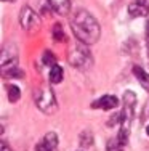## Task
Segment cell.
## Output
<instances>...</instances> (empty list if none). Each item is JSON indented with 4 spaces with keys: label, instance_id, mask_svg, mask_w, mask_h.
<instances>
[{
    "label": "cell",
    "instance_id": "52a82bcc",
    "mask_svg": "<svg viewBox=\"0 0 149 151\" xmlns=\"http://www.w3.org/2000/svg\"><path fill=\"white\" fill-rule=\"evenodd\" d=\"M117 106H119V98L114 95H103L101 98L95 100V101L91 103V108H93V109H104V111H111Z\"/></svg>",
    "mask_w": 149,
    "mask_h": 151
},
{
    "label": "cell",
    "instance_id": "4fadbf2b",
    "mask_svg": "<svg viewBox=\"0 0 149 151\" xmlns=\"http://www.w3.org/2000/svg\"><path fill=\"white\" fill-rule=\"evenodd\" d=\"M51 37H53V40H55V42H66V40H67L64 31H63V26H61L59 23H56L55 26H53V29H51Z\"/></svg>",
    "mask_w": 149,
    "mask_h": 151
},
{
    "label": "cell",
    "instance_id": "5b68a950",
    "mask_svg": "<svg viewBox=\"0 0 149 151\" xmlns=\"http://www.w3.org/2000/svg\"><path fill=\"white\" fill-rule=\"evenodd\" d=\"M19 24L26 32L35 34V32H38V29L42 26V19L31 6H23V10L19 13Z\"/></svg>",
    "mask_w": 149,
    "mask_h": 151
},
{
    "label": "cell",
    "instance_id": "ba28073f",
    "mask_svg": "<svg viewBox=\"0 0 149 151\" xmlns=\"http://www.w3.org/2000/svg\"><path fill=\"white\" fill-rule=\"evenodd\" d=\"M128 15L132 18H141L149 15V0H133L128 5Z\"/></svg>",
    "mask_w": 149,
    "mask_h": 151
},
{
    "label": "cell",
    "instance_id": "9c48e42d",
    "mask_svg": "<svg viewBox=\"0 0 149 151\" xmlns=\"http://www.w3.org/2000/svg\"><path fill=\"white\" fill-rule=\"evenodd\" d=\"M47 5L58 15H67L71 10V0H47Z\"/></svg>",
    "mask_w": 149,
    "mask_h": 151
},
{
    "label": "cell",
    "instance_id": "ac0fdd59",
    "mask_svg": "<svg viewBox=\"0 0 149 151\" xmlns=\"http://www.w3.org/2000/svg\"><path fill=\"white\" fill-rule=\"evenodd\" d=\"M146 47H148V52H149V23L146 26Z\"/></svg>",
    "mask_w": 149,
    "mask_h": 151
},
{
    "label": "cell",
    "instance_id": "7a4b0ae2",
    "mask_svg": "<svg viewBox=\"0 0 149 151\" xmlns=\"http://www.w3.org/2000/svg\"><path fill=\"white\" fill-rule=\"evenodd\" d=\"M135 106H136V95L133 92H125L123 93V101H122V111L119 113V134L117 140L122 145L128 143L130 137V129H132V122L135 117Z\"/></svg>",
    "mask_w": 149,
    "mask_h": 151
},
{
    "label": "cell",
    "instance_id": "6da1fadb",
    "mask_svg": "<svg viewBox=\"0 0 149 151\" xmlns=\"http://www.w3.org/2000/svg\"><path fill=\"white\" fill-rule=\"evenodd\" d=\"M71 29L79 42L85 45H93L99 40L101 27L98 19L87 10H79L71 19Z\"/></svg>",
    "mask_w": 149,
    "mask_h": 151
},
{
    "label": "cell",
    "instance_id": "8fae6325",
    "mask_svg": "<svg viewBox=\"0 0 149 151\" xmlns=\"http://www.w3.org/2000/svg\"><path fill=\"white\" fill-rule=\"evenodd\" d=\"M63 76H64L63 68L59 66V64H55V66H51V69H50L48 79H50L51 84H59V82H63Z\"/></svg>",
    "mask_w": 149,
    "mask_h": 151
},
{
    "label": "cell",
    "instance_id": "277c9868",
    "mask_svg": "<svg viewBox=\"0 0 149 151\" xmlns=\"http://www.w3.org/2000/svg\"><path fill=\"white\" fill-rule=\"evenodd\" d=\"M67 58H69L71 66L77 68V69H80V71L90 69L91 64H93V58H91L90 50H88L87 45L82 44V42H77V44H74L71 47Z\"/></svg>",
    "mask_w": 149,
    "mask_h": 151
},
{
    "label": "cell",
    "instance_id": "e0dca14e",
    "mask_svg": "<svg viewBox=\"0 0 149 151\" xmlns=\"http://www.w3.org/2000/svg\"><path fill=\"white\" fill-rule=\"evenodd\" d=\"M0 151H11L10 145L5 142V140H2V142H0Z\"/></svg>",
    "mask_w": 149,
    "mask_h": 151
},
{
    "label": "cell",
    "instance_id": "9a60e30c",
    "mask_svg": "<svg viewBox=\"0 0 149 151\" xmlns=\"http://www.w3.org/2000/svg\"><path fill=\"white\" fill-rule=\"evenodd\" d=\"M42 61H43V64L45 66H55V64H58L56 63V56H55V53L51 52V50H45L43 52V55H42Z\"/></svg>",
    "mask_w": 149,
    "mask_h": 151
},
{
    "label": "cell",
    "instance_id": "2e32d148",
    "mask_svg": "<svg viewBox=\"0 0 149 151\" xmlns=\"http://www.w3.org/2000/svg\"><path fill=\"white\" fill-rule=\"evenodd\" d=\"M123 148H125V145H122V143L115 138H111L108 143H106V151H123Z\"/></svg>",
    "mask_w": 149,
    "mask_h": 151
},
{
    "label": "cell",
    "instance_id": "8992f818",
    "mask_svg": "<svg viewBox=\"0 0 149 151\" xmlns=\"http://www.w3.org/2000/svg\"><path fill=\"white\" fill-rule=\"evenodd\" d=\"M58 143H59L58 135L55 132H48L35 145V151H58Z\"/></svg>",
    "mask_w": 149,
    "mask_h": 151
},
{
    "label": "cell",
    "instance_id": "d6986e66",
    "mask_svg": "<svg viewBox=\"0 0 149 151\" xmlns=\"http://www.w3.org/2000/svg\"><path fill=\"white\" fill-rule=\"evenodd\" d=\"M146 134L149 135V125H148V127H146Z\"/></svg>",
    "mask_w": 149,
    "mask_h": 151
},
{
    "label": "cell",
    "instance_id": "ffe728a7",
    "mask_svg": "<svg viewBox=\"0 0 149 151\" xmlns=\"http://www.w3.org/2000/svg\"><path fill=\"white\" fill-rule=\"evenodd\" d=\"M2 2H6V0H2ZM8 2H15V0H8Z\"/></svg>",
    "mask_w": 149,
    "mask_h": 151
},
{
    "label": "cell",
    "instance_id": "7c38bea8",
    "mask_svg": "<svg viewBox=\"0 0 149 151\" xmlns=\"http://www.w3.org/2000/svg\"><path fill=\"white\" fill-rule=\"evenodd\" d=\"M2 74L3 77H16V79H23L24 77V73L19 69V66H10V68H3L2 69Z\"/></svg>",
    "mask_w": 149,
    "mask_h": 151
},
{
    "label": "cell",
    "instance_id": "5bb4252c",
    "mask_svg": "<svg viewBox=\"0 0 149 151\" xmlns=\"http://www.w3.org/2000/svg\"><path fill=\"white\" fill-rule=\"evenodd\" d=\"M6 95H8V100L11 103H16L21 96L19 87H16V85H8V87H6Z\"/></svg>",
    "mask_w": 149,
    "mask_h": 151
},
{
    "label": "cell",
    "instance_id": "3957f363",
    "mask_svg": "<svg viewBox=\"0 0 149 151\" xmlns=\"http://www.w3.org/2000/svg\"><path fill=\"white\" fill-rule=\"evenodd\" d=\"M34 101L37 108L42 111V113L48 114H55L58 111V101H56V96L53 93L51 87L48 84H40L37 88L34 90Z\"/></svg>",
    "mask_w": 149,
    "mask_h": 151
},
{
    "label": "cell",
    "instance_id": "30bf717a",
    "mask_svg": "<svg viewBox=\"0 0 149 151\" xmlns=\"http://www.w3.org/2000/svg\"><path fill=\"white\" fill-rule=\"evenodd\" d=\"M132 71H133L135 77H136V81L141 84V87H143L146 92H149V74L141 66H133Z\"/></svg>",
    "mask_w": 149,
    "mask_h": 151
}]
</instances>
